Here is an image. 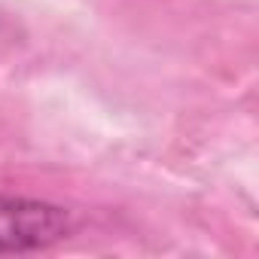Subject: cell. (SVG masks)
I'll return each mask as SVG.
<instances>
[{
	"label": "cell",
	"instance_id": "1",
	"mask_svg": "<svg viewBox=\"0 0 259 259\" xmlns=\"http://www.w3.org/2000/svg\"><path fill=\"white\" fill-rule=\"evenodd\" d=\"M70 232V213L58 204L22 195H0V253H34Z\"/></svg>",
	"mask_w": 259,
	"mask_h": 259
}]
</instances>
